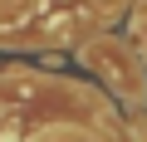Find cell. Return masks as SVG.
I'll return each mask as SVG.
<instances>
[{
  "label": "cell",
  "instance_id": "1",
  "mask_svg": "<svg viewBox=\"0 0 147 142\" xmlns=\"http://www.w3.org/2000/svg\"><path fill=\"white\" fill-rule=\"evenodd\" d=\"M84 64L98 69V74H103V79H108L127 103H142V93H147V88H142V69H137L132 54H123L113 39H93V44L84 49Z\"/></svg>",
  "mask_w": 147,
  "mask_h": 142
}]
</instances>
